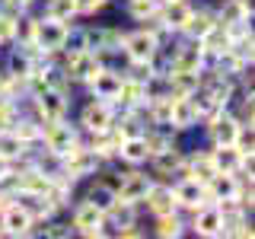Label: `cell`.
I'll list each match as a JSON object with an SVG mask.
<instances>
[{
  "label": "cell",
  "instance_id": "9",
  "mask_svg": "<svg viewBox=\"0 0 255 239\" xmlns=\"http://www.w3.org/2000/svg\"><path fill=\"white\" fill-rule=\"evenodd\" d=\"M112 124H115V106H112V102L90 99L83 109H80V118H77L80 134H99V131H106Z\"/></svg>",
  "mask_w": 255,
  "mask_h": 239
},
{
  "label": "cell",
  "instance_id": "37",
  "mask_svg": "<svg viewBox=\"0 0 255 239\" xmlns=\"http://www.w3.org/2000/svg\"><path fill=\"white\" fill-rule=\"evenodd\" d=\"M16 191H19V172H16V166H13L10 172H3V175H0V195L16 198Z\"/></svg>",
  "mask_w": 255,
  "mask_h": 239
},
{
  "label": "cell",
  "instance_id": "18",
  "mask_svg": "<svg viewBox=\"0 0 255 239\" xmlns=\"http://www.w3.org/2000/svg\"><path fill=\"white\" fill-rule=\"evenodd\" d=\"M201 124L198 121V112L191 106L188 96H172V106H169V131L172 134H185V131H195Z\"/></svg>",
  "mask_w": 255,
  "mask_h": 239
},
{
  "label": "cell",
  "instance_id": "14",
  "mask_svg": "<svg viewBox=\"0 0 255 239\" xmlns=\"http://www.w3.org/2000/svg\"><path fill=\"white\" fill-rule=\"evenodd\" d=\"M0 230H3V239H26L35 233V220L26 214L19 201H10L0 214Z\"/></svg>",
  "mask_w": 255,
  "mask_h": 239
},
{
  "label": "cell",
  "instance_id": "30",
  "mask_svg": "<svg viewBox=\"0 0 255 239\" xmlns=\"http://www.w3.org/2000/svg\"><path fill=\"white\" fill-rule=\"evenodd\" d=\"M153 236L159 239H179V236H185V227L188 223L179 217V211L175 214H163V217H153Z\"/></svg>",
  "mask_w": 255,
  "mask_h": 239
},
{
  "label": "cell",
  "instance_id": "40",
  "mask_svg": "<svg viewBox=\"0 0 255 239\" xmlns=\"http://www.w3.org/2000/svg\"><path fill=\"white\" fill-rule=\"evenodd\" d=\"M10 169H13V163H10L6 156H0V175H3V172H10Z\"/></svg>",
  "mask_w": 255,
  "mask_h": 239
},
{
  "label": "cell",
  "instance_id": "31",
  "mask_svg": "<svg viewBox=\"0 0 255 239\" xmlns=\"http://www.w3.org/2000/svg\"><path fill=\"white\" fill-rule=\"evenodd\" d=\"M42 16H51L58 22H74L80 10H77V0H45V13Z\"/></svg>",
  "mask_w": 255,
  "mask_h": 239
},
{
  "label": "cell",
  "instance_id": "6",
  "mask_svg": "<svg viewBox=\"0 0 255 239\" xmlns=\"http://www.w3.org/2000/svg\"><path fill=\"white\" fill-rule=\"evenodd\" d=\"M67 22H58L51 16H35V32H32V48L38 54H61Z\"/></svg>",
  "mask_w": 255,
  "mask_h": 239
},
{
  "label": "cell",
  "instance_id": "16",
  "mask_svg": "<svg viewBox=\"0 0 255 239\" xmlns=\"http://www.w3.org/2000/svg\"><path fill=\"white\" fill-rule=\"evenodd\" d=\"M150 169H153V175H159V179H172V175H182V166H185V153H182L179 143H166V147H159L150 153Z\"/></svg>",
  "mask_w": 255,
  "mask_h": 239
},
{
  "label": "cell",
  "instance_id": "11",
  "mask_svg": "<svg viewBox=\"0 0 255 239\" xmlns=\"http://www.w3.org/2000/svg\"><path fill=\"white\" fill-rule=\"evenodd\" d=\"M207 127V140H211V147H217V143H236L239 131H243V121L233 115V109H220L217 115H211L204 121Z\"/></svg>",
  "mask_w": 255,
  "mask_h": 239
},
{
  "label": "cell",
  "instance_id": "36",
  "mask_svg": "<svg viewBox=\"0 0 255 239\" xmlns=\"http://www.w3.org/2000/svg\"><path fill=\"white\" fill-rule=\"evenodd\" d=\"M16 16L13 10L0 6V45H13V29H16Z\"/></svg>",
  "mask_w": 255,
  "mask_h": 239
},
{
  "label": "cell",
  "instance_id": "41",
  "mask_svg": "<svg viewBox=\"0 0 255 239\" xmlns=\"http://www.w3.org/2000/svg\"><path fill=\"white\" fill-rule=\"evenodd\" d=\"M0 93H3V67H0Z\"/></svg>",
  "mask_w": 255,
  "mask_h": 239
},
{
  "label": "cell",
  "instance_id": "3",
  "mask_svg": "<svg viewBox=\"0 0 255 239\" xmlns=\"http://www.w3.org/2000/svg\"><path fill=\"white\" fill-rule=\"evenodd\" d=\"M102 166H106V163H102V156L96 153L93 147L80 143V147H74L67 156L61 159V175L77 185V182H86V179H93V175H99Z\"/></svg>",
  "mask_w": 255,
  "mask_h": 239
},
{
  "label": "cell",
  "instance_id": "29",
  "mask_svg": "<svg viewBox=\"0 0 255 239\" xmlns=\"http://www.w3.org/2000/svg\"><path fill=\"white\" fill-rule=\"evenodd\" d=\"M188 99H191V106H195V112H198V121H201V124H204V121H207V118H211V115H217V112L223 109L220 102H217V96H214L211 90H207L204 83L198 86V90L191 93Z\"/></svg>",
  "mask_w": 255,
  "mask_h": 239
},
{
  "label": "cell",
  "instance_id": "13",
  "mask_svg": "<svg viewBox=\"0 0 255 239\" xmlns=\"http://www.w3.org/2000/svg\"><path fill=\"white\" fill-rule=\"evenodd\" d=\"M122 83H125L122 70L102 64V67L96 70V77L86 83V86H90V99H102V102H112V106H115L118 96H122Z\"/></svg>",
  "mask_w": 255,
  "mask_h": 239
},
{
  "label": "cell",
  "instance_id": "21",
  "mask_svg": "<svg viewBox=\"0 0 255 239\" xmlns=\"http://www.w3.org/2000/svg\"><path fill=\"white\" fill-rule=\"evenodd\" d=\"M115 159H122L125 166H143V163L150 159V143H147V134H131V137H122Z\"/></svg>",
  "mask_w": 255,
  "mask_h": 239
},
{
  "label": "cell",
  "instance_id": "39",
  "mask_svg": "<svg viewBox=\"0 0 255 239\" xmlns=\"http://www.w3.org/2000/svg\"><path fill=\"white\" fill-rule=\"evenodd\" d=\"M35 3H38V0H3L0 6H6V10H13V13H29Z\"/></svg>",
  "mask_w": 255,
  "mask_h": 239
},
{
  "label": "cell",
  "instance_id": "8",
  "mask_svg": "<svg viewBox=\"0 0 255 239\" xmlns=\"http://www.w3.org/2000/svg\"><path fill=\"white\" fill-rule=\"evenodd\" d=\"M166 70H207V54H204L201 42L182 35V42L166 58Z\"/></svg>",
  "mask_w": 255,
  "mask_h": 239
},
{
  "label": "cell",
  "instance_id": "10",
  "mask_svg": "<svg viewBox=\"0 0 255 239\" xmlns=\"http://www.w3.org/2000/svg\"><path fill=\"white\" fill-rule=\"evenodd\" d=\"M150 185H153V175H147V172H140L137 166H131L128 172H122V179H118V185H115V195H118V201H128V204L140 207Z\"/></svg>",
  "mask_w": 255,
  "mask_h": 239
},
{
  "label": "cell",
  "instance_id": "17",
  "mask_svg": "<svg viewBox=\"0 0 255 239\" xmlns=\"http://www.w3.org/2000/svg\"><path fill=\"white\" fill-rule=\"evenodd\" d=\"M195 6L188 3V0H159V13H156V19H159V26H163L169 35H179L182 26L188 22V16Z\"/></svg>",
  "mask_w": 255,
  "mask_h": 239
},
{
  "label": "cell",
  "instance_id": "12",
  "mask_svg": "<svg viewBox=\"0 0 255 239\" xmlns=\"http://www.w3.org/2000/svg\"><path fill=\"white\" fill-rule=\"evenodd\" d=\"M188 227H191V233L201 236V239H223V214H220V207L214 201L195 207Z\"/></svg>",
  "mask_w": 255,
  "mask_h": 239
},
{
  "label": "cell",
  "instance_id": "15",
  "mask_svg": "<svg viewBox=\"0 0 255 239\" xmlns=\"http://www.w3.org/2000/svg\"><path fill=\"white\" fill-rule=\"evenodd\" d=\"M172 195H175V204H179V211H195V207L207 204L211 198H207V185L198 179H191V175H175L172 182Z\"/></svg>",
  "mask_w": 255,
  "mask_h": 239
},
{
  "label": "cell",
  "instance_id": "28",
  "mask_svg": "<svg viewBox=\"0 0 255 239\" xmlns=\"http://www.w3.org/2000/svg\"><path fill=\"white\" fill-rule=\"evenodd\" d=\"M42 121H38L35 115H16V121H13V134L19 137L22 143H29V147H38V140H42Z\"/></svg>",
  "mask_w": 255,
  "mask_h": 239
},
{
  "label": "cell",
  "instance_id": "4",
  "mask_svg": "<svg viewBox=\"0 0 255 239\" xmlns=\"http://www.w3.org/2000/svg\"><path fill=\"white\" fill-rule=\"evenodd\" d=\"M29 102H32V115H35L42 124L61 121V118H67V112H70V93H67V86H45V90L35 93Z\"/></svg>",
  "mask_w": 255,
  "mask_h": 239
},
{
  "label": "cell",
  "instance_id": "2",
  "mask_svg": "<svg viewBox=\"0 0 255 239\" xmlns=\"http://www.w3.org/2000/svg\"><path fill=\"white\" fill-rule=\"evenodd\" d=\"M83 137H80V127L70 124L67 118H61V121H48L42 127V140H38V147H45V153L64 159L74 147H80Z\"/></svg>",
  "mask_w": 255,
  "mask_h": 239
},
{
  "label": "cell",
  "instance_id": "23",
  "mask_svg": "<svg viewBox=\"0 0 255 239\" xmlns=\"http://www.w3.org/2000/svg\"><path fill=\"white\" fill-rule=\"evenodd\" d=\"M214 16H217V26H223V29L252 22V0H223Z\"/></svg>",
  "mask_w": 255,
  "mask_h": 239
},
{
  "label": "cell",
  "instance_id": "32",
  "mask_svg": "<svg viewBox=\"0 0 255 239\" xmlns=\"http://www.w3.org/2000/svg\"><path fill=\"white\" fill-rule=\"evenodd\" d=\"M125 10L134 22H150L159 13V0H128Z\"/></svg>",
  "mask_w": 255,
  "mask_h": 239
},
{
  "label": "cell",
  "instance_id": "1",
  "mask_svg": "<svg viewBox=\"0 0 255 239\" xmlns=\"http://www.w3.org/2000/svg\"><path fill=\"white\" fill-rule=\"evenodd\" d=\"M122 51L128 64H153L159 61V54H163V42H159V35L153 29H134V32H125L122 38Z\"/></svg>",
  "mask_w": 255,
  "mask_h": 239
},
{
  "label": "cell",
  "instance_id": "26",
  "mask_svg": "<svg viewBox=\"0 0 255 239\" xmlns=\"http://www.w3.org/2000/svg\"><path fill=\"white\" fill-rule=\"evenodd\" d=\"M214 26H217V16H214V10H191L188 16V22L182 26L179 35H185V38H195V42H201V38L211 32Z\"/></svg>",
  "mask_w": 255,
  "mask_h": 239
},
{
  "label": "cell",
  "instance_id": "25",
  "mask_svg": "<svg viewBox=\"0 0 255 239\" xmlns=\"http://www.w3.org/2000/svg\"><path fill=\"white\" fill-rule=\"evenodd\" d=\"M86 182H90V185H86V191H83V198H86V201H90L93 207H99V211L106 214L109 207H112V204L118 201L115 188H112V185H109L106 179H96V175H93V179H86Z\"/></svg>",
  "mask_w": 255,
  "mask_h": 239
},
{
  "label": "cell",
  "instance_id": "5",
  "mask_svg": "<svg viewBox=\"0 0 255 239\" xmlns=\"http://www.w3.org/2000/svg\"><path fill=\"white\" fill-rule=\"evenodd\" d=\"M61 58V70L64 77H67V83H90V80L96 77V70L102 67V61L96 51H90V48H83V51H74V54H58Z\"/></svg>",
  "mask_w": 255,
  "mask_h": 239
},
{
  "label": "cell",
  "instance_id": "35",
  "mask_svg": "<svg viewBox=\"0 0 255 239\" xmlns=\"http://www.w3.org/2000/svg\"><path fill=\"white\" fill-rule=\"evenodd\" d=\"M19 102L13 99V96H3L0 93V131L3 127H13V121H16V115H19Z\"/></svg>",
  "mask_w": 255,
  "mask_h": 239
},
{
  "label": "cell",
  "instance_id": "22",
  "mask_svg": "<svg viewBox=\"0 0 255 239\" xmlns=\"http://www.w3.org/2000/svg\"><path fill=\"white\" fill-rule=\"evenodd\" d=\"M163 77L172 96H191L204 83V70H163Z\"/></svg>",
  "mask_w": 255,
  "mask_h": 239
},
{
  "label": "cell",
  "instance_id": "43",
  "mask_svg": "<svg viewBox=\"0 0 255 239\" xmlns=\"http://www.w3.org/2000/svg\"><path fill=\"white\" fill-rule=\"evenodd\" d=\"M0 48H3V45H0Z\"/></svg>",
  "mask_w": 255,
  "mask_h": 239
},
{
  "label": "cell",
  "instance_id": "33",
  "mask_svg": "<svg viewBox=\"0 0 255 239\" xmlns=\"http://www.w3.org/2000/svg\"><path fill=\"white\" fill-rule=\"evenodd\" d=\"M83 48H90V32H86V26H70L67 22V35H64L61 54H74V51H83Z\"/></svg>",
  "mask_w": 255,
  "mask_h": 239
},
{
  "label": "cell",
  "instance_id": "20",
  "mask_svg": "<svg viewBox=\"0 0 255 239\" xmlns=\"http://www.w3.org/2000/svg\"><path fill=\"white\" fill-rule=\"evenodd\" d=\"M86 32H90V51H96L99 58L122 51V38H125L122 29H115V26H96V29H86Z\"/></svg>",
  "mask_w": 255,
  "mask_h": 239
},
{
  "label": "cell",
  "instance_id": "24",
  "mask_svg": "<svg viewBox=\"0 0 255 239\" xmlns=\"http://www.w3.org/2000/svg\"><path fill=\"white\" fill-rule=\"evenodd\" d=\"M32 150L35 147H29V143H22L19 137L13 134V127H3L0 131V156H6L13 166H19V163H26V159L32 156Z\"/></svg>",
  "mask_w": 255,
  "mask_h": 239
},
{
  "label": "cell",
  "instance_id": "7",
  "mask_svg": "<svg viewBox=\"0 0 255 239\" xmlns=\"http://www.w3.org/2000/svg\"><path fill=\"white\" fill-rule=\"evenodd\" d=\"M70 227H74V236H86V239L106 236V214L99 207H93L86 198H80L74 204V214H70Z\"/></svg>",
  "mask_w": 255,
  "mask_h": 239
},
{
  "label": "cell",
  "instance_id": "38",
  "mask_svg": "<svg viewBox=\"0 0 255 239\" xmlns=\"http://www.w3.org/2000/svg\"><path fill=\"white\" fill-rule=\"evenodd\" d=\"M106 6H109V0H77L80 16H96L99 10H106Z\"/></svg>",
  "mask_w": 255,
  "mask_h": 239
},
{
  "label": "cell",
  "instance_id": "27",
  "mask_svg": "<svg viewBox=\"0 0 255 239\" xmlns=\"http://www.w3.org/2000/svg\"><path fill=\"white\" fill-rule=\"evenodd\" d=\"M182 172L207 185V182H211V175L217 172V169H214V159H211V150H195L191 156H185V166H182Z\"/></svg>",
  "mask_w": 255,
  "mask_h": 239
},
{
  "label": "cell",
  "instance_id": "19",
  "mask_svg": "<svg viewBox=\"0 0 255 239\" xmlns=\"http://www.w3.org/2000/svg\"><path fill=\"white\" fill-rule=\"evenodd\" d=\"M143 204H147V211L153 214V217H163V214H175V211H179L175 195H172V185H169V182H159V179H153V185H150Z\"/></svg>",
  "mask_w": 255,
  "mask_h": 239
},
{
  "label": "cell",
  "instance_id": "34",
  "mask_svg": "<svg viewBox=\"0 0 255 239\" xmlns=\"http://www.w3.org/2000/svg\"><path fill=\"white\" fill-rule=\"evenodd\" d=\"M32 32H35V16L19 13L16 16V29H13V45H32Z\"/></svg>",
  "mask_w": 255,
  "mask_h": 239
},
{
  "label": "cell",
  "instance_id": "42",
  "mask_svg": "<svg viewBox=\"0 0 255 239\" xmlns=\"http://www.w3.org/2000/svg\"><path fill=\"white\" fill-rule=\"evenodd\" d=\"M0 239H3V230H0Z\"/></svg>",
  "mask_w": 255,
  "mask_h": 239
}]
</instances>
